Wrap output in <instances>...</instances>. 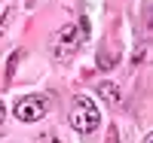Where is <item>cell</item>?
<instances>
[{"mask_svg":"<svg viewBox=\"0 0 153 143\" xmlns=\"http://www.w3.org/2000/svg\"><path fill=\"white\" fill-rule=\"evenodd\" d=\"M86 37H89V24L86 18L83 21H76V24H65L61 31H55V37L49 40V55H52L55 61H71L76 52H80V46L86 43Z\"/></svg>","mask_w":153,"mask_h":143,"instance_id":"1","label":"cell"},{"mask_svg":"<svg viewBox=\"0 0 153 143\" xmlns=\"http://www.w3.org/2000/svg\"><path fill=\"white\" fill-rule=\"evenodd\" d=\"M68 122H71V128H74L76 134H92V131H98L101 113H98V107H95V100L86 98V95L74 98L71 113H68Z\"/></svg>","mask_w":153,"mask_h":143,"instance_id":"2","label":"cell"},{"mask_svg":"<svg viewBox=\"0 0 153 143\" xmlns=\"http://www.w3.org/2000/svg\"><path fill=\"white\" fill-rule=\"evenodd\" d=\"M49 110V100L43 95H28V98H22L16 103V119L25 122V125H31V122H40L43 116Z\"/></svg>","mask_w":153,"mask_h":143,"instance_id":"3","label":"cell"},{"mask_svg":"<svg viewBox=\"0 0 153 143\" xmlns=\"http://www.w3.org/2000/svg\"><path fill=\"white\" fill-rule=\"evenodd\" d=\"M98 95H101V100H107L110 107H120V103H123L120 88L113 85V82H98Z\"/></svg>","mask_w":153,"mask_h":143,"instance_id":"4","label":"cell"},{"mask_svg":"<svg viewBox=\"0 0 153 143\" xmlns=\"http://www.w3.org/2000/svg\"><path fill=\"white\" fill-rule=\"evenodd\" d=\"M9 18H12V0H0V34L6 31Z\"/></svg>","mask_w":153,"mask_h":143,"instance_id":"5","label":"cell"},{"mask_svg":"<svg viewBox=\"0 0 153 143\" xmlns=\"http://www.w3.org/2000/svg\"><path fill=\"white\" fill-rule=\"evenodd\" d=\"M19 58H22V52H16V55L9 58V67H6V76L12 79V73H16V64H19Z\"/></svg>","mask_w":153,"mask_h":143,"instance_id":"6","label":"cell"},{"mask_svg":"<svg viewBox=\"0 0 153 143\" xmlns=\"http://www.w3.org/2000/svg\"><path fill=\"white\" fill-rule=\"evenodd\" d=\"M141 58H144V43H141V46H138V49H135V64H138V61H141Z\"/></svg>","mask_w":153,"mask_h":143,"instance_id":"7","label":"cell"},{"mask_svg":"<svg viewBox=\"0 0 153 143\" xmlns=\"http://www.w3.org/2000/svg\"><path fill=\"white\" fill-rule=\"evenodd\" d=\"M3 122H6V107H3V100H0V128H3Z\"/></svg>","mask_w":153,"mask_h":143,"instance_id":"8","label":"cell"},{"mask_svg":"<svg viewBox=\"0 0 153 143\" xmlns=\"http://www.w3.org/2000/svg\"><path fill=\"white\" fill-rule=\"evenodd\" d=\"M141 143H153V134H147V137H144V140H141Z\"/></svg>","mask_w":153,"mask_h":143,"instance_id":"9","label":"cell"},{"mask_svg":"<svg viewBox=\"0 0 153 143\" xmlns=\"http://www.w3.org/2000/svg\"><path fill=\"white\" fill-rule=\"evenodd\" d=\"M55 143H61V140H55Z\"/></svg>","mask_w":153,"mask_h":143,"instance_id":"10","label":"cell"}]
</instances>
